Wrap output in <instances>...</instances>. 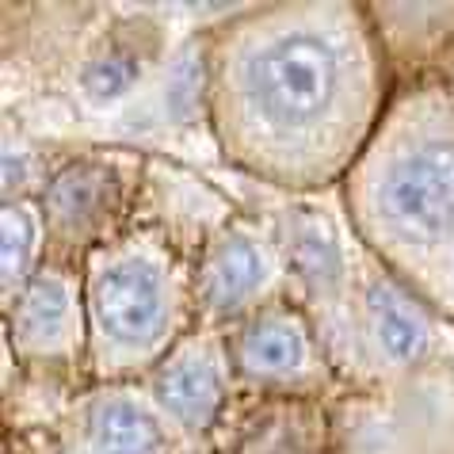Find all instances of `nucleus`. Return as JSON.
<instances>
[{
  "label": "nucleus",
  "instance_id": "obj_1",
  "mask_svg": "<svg viewBox=\"0 0 454 454\" xmlns=\"http://www.w3.org/2000/svg\"><path fill=\"white\" fill-rule=\"evenodd\" d=\"M394 96V61L367 4H256L207 31V126L218 153L275 192H340Z\"/></svg>",
  "mask_w": 454,
  "mask_h": 454
},
{
  "label": "nucleus",
  "instance_id": "obj_2",
  "mask_svg": "<svg viewBox=\"0 0 454 454\" xmlns=\"http://www.w3.org/2000/svg\"><path fill=\"white\" fill-rule=\"evenodd\" d=\"M340 210L363 252L454 325V88H401L340 184Z\"/></svg>",
  "mask_w": 454,
  "mask_h": 454
},
{
  "label": "nucleus",
  "instance_id": "obj_3",
  "mask_svg": "<svg viewBox=\"0 0 454 454\" xmlns=\"http://www.w3.org/2000/svg\"><path fill=\"white\" fill-rule=\"evenodd\" d=\"M88 313V378L145 382L180 340L199 329L195 260L157 225H130L81 260Z\"/></svg>",
  "mask_w": 454,
  "mask_h": 454
},
{
  "label": "nucleus",
  "instance_id": "obj_4",
  "mask_svg": "<svg viewBox=\"0 0 454 454\" xmlns=\"http://www.w3.org/2000/svg\"><path fill=\"white\" fill-rule=\"evenodd\" d=\"M275 230L290 271V298L317 325L340 378L359 371V294L367 252L351 233L344 210L298 199L275 214Z\"/></svg>",
  "mask_w": 454,
  "mask_h": 454
},
{
  "label": "nucleus",
  "instance_id": "obj_5",
  "mask_svg": "<svg viewBox=\"0 0 454 454\" xmlns=\"http://www.w3.org/2000/svg\"><path fill=\"white\" fill-rule=\"evenodd\" d=\"M283 298H290V271L275 218L237 214L214 225L195 256L199 325L225 333Z\"/></svg>",
  "mask_w": 454,
  "mask_h": 454
},
{
  "label": "nucleus",
  "instance_id": "obj_6",
  "mask_svg": "<svg viewBox=\"0 0 454 454\" xmlns=\"http://www.w3.org/2000/svg\"><path fill=\"white\" fill-rule=\"evenodd\" d=\"M142 165L122 153H77L58 160L39 207L50 230V260L81 263L88 252L130 230Z\"/></svg>",
  "mask_w": 454,
  "mask_h": 454
},
{
  "label": "nucleus",
  "instance_id": "obj_7",
  "mask_svg": "<svg viewBox=\"0 0 454 454\" xmlns=\"http://www.w3.org/2000/svg\"><path fill=\"white\" fill-rule=\"evenodd\" d=\"M237 386L263 397H321L340 382L317 325L294 298L225 329Z\"/></svg>",
  "mask_w": 454,
  "mask_h": 454
},
{
  "label": "nucleus",
  "instance_id": "obj_8",
  "mask_svg": "<svg viewBox=\"0 0 454 454\" xmlns=\"http://www.w3.org/2000/svg\"><path fill=\"white\" fill-rule=\"evenodd\" d=\"M8 351L27 371L88 367V313L81 263L50 260L35 279L4 301Z\"/></svg>",
  "mask_w": 454,
  "mask_h": 454
},
{
  "label": "nucleus",
  "instance_id": "obj_9",
  "mask_svg": "<svg viewBox=\"0 0 454 454\" xmlns=\"http://www.w3.org/2000/svg\"><path fill=\"white\" fill-rule=\"evenodd\" d=\"M142 386L153 397L160 416L168 420V427L180 435V443L203 439L222 420V412L237 389L225 333L207 329V325L192 329L157 363Z\"/></svg>",
  "mask_w": 454,
  "mask_h": 454
},
{
  "label": "nucleus",
  "instance_id": "obj_10",
  "mask_svg": "<svg viewBox=\"0 0 454 454\" xmlns=\"http://www.w3.org/2000/svg\"><path fill=\"white\" fill-rule=\"evenodd\" d=\"M176 443L142 382H92L66 416L58 454H172Z\"/></svg>",
  "mask_w": 454,
  "mask_h": 454
},
{
  "label": "nucleus",
  "instance_id": "obj_11",
  "mask_svg": "<svg viewBox=\"0 0 454 454\" xmlns=\"http://www.w3.org/2000/svg\"><path fill=\"white\" fill-rule=\"evenodd\" d=\"M439 344V317L397 279L371 263L359 294V356L363 367L405 374L424 367Z\"/></svg>",
  "mask_w": 454,
  "mask_h": 454
},
{
  "label": "nucleus",
  "instance_id": "obj_12",
  "mask_svg": "<svg viewBox=\"0 0 454 454\" xmlns=\"http://www.w3.org/2000/svg\"><path fill=\"white\" fill-rule=\"evenodd\" d=\"M168 27L153 16L130 12L107 23L88 43L77 66V92L88 107H115L130 99L168 58Z\"/></svg>",
  "mask_w": 454,
  "mask_h": 454
},
{
  "label": "nucleus",
  "instance_id": "obj_13",
  "mask_svg": "<svg viewBox=\"0 0 454 454\" xmlns=\"http://www.w3.org/2000/svg\"><path fill=\"white\" fill-rule=\"evenodd\" d=\"M50 263V230L39 199H12L0 207V286L16 298Z\"/></svg>",
  "mask_w": 454,
  "mask_h": 454
},
{
  "label": "nucleus",
  "instance_id": "obj_14",
  "mask_svg": "<svg viewBox=\"0 0 454 454\" xmlns=\"http://www.w3.org/2000/svg\"><path fill=\"white\" fill-rule=\"evenodd\" d=\"M294 401L298 397H279V405L252 424V432L241 439V450L237 454H301V450H317L321 432H313V427H321L317 412H313L306 424L286 420L290 409H294Z\"/></svg>",
  "mask_w": 454,
  "mask_h": 454
}]
</instances>
